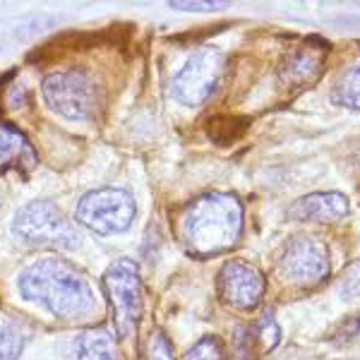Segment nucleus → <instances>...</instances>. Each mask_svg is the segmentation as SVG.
Wrapping results in <instances>:
<instances>
[{
    "instance_id": "nucleus-1",
    "label": "nucleus",
    "mask_w": 360,
    "mask_h": 360,
    "mask_svg": "<svg viewBox=\"0 0 360 360\" xmlns=\"http://www.w3.org/2000/svg\"><path fill=\"white\" fill-rule=\"evenodd\" d=\"M20 293L29 303L44 307L60 319L94 315L96 295L84 274L63 259H39L20 276Z\"/></svg>"
},
{
    "instance_id": "nucleus-2",
    "label": "nucleus",
    "mask_w": 360,
    "mask_h": 360,
    "mask_svg": "<svg viewBox=\"0 0 360 360\" xmlns=\"http://www.w3.org/2000/svg\"><path fill=\"white\" fill-rule=\"evenodd\" d=\"M243 233V205L236 195L207 193L188 205L180 219V240L197 257H214L236 248Z\"/></svg>"
},
{
    "instance_id": "nucleus-3",
    "label": "nucleus",
    "mask_w": 360,
    "mask_h": 360,
    "mask_svg": "<svg viewBox=\"0 0 360 360\" xmlns=\"http://www.w3.org/2000/svg\"><path fill=\"white\" fill-rule=\"evenodd\" d=\"M103 291H106L108 303H111L113 336L115 339H125V336L135 332L144 310L142 278H139L137 264L132 259L113 262L103 274Z\"/></svg>"
},
{
    "instance_id": "nucleus-4",
    "label": "nucleus",
    "mask_w": 360,
    "mask_h": 360,
    "mask_svg": "<svg viewBox=\"0 0 360 360\" xmlns=\"http://www.w3.org/2000/svg\"><path fill=\"white\" fill-rule=\"evenodd\" d=\"M13 233L29 245L72 250L79 245V233L60 214L53 202L37 200L22 207L13 219Z\"/></svg>"
},
{
    "instance_id": "nucleus-5",
    "label": "nucleus",
    "mask_w": 360,
    "mask_h": 360,
    "mask_svg": "<svg viewBox=\"0 0 360 360\" xmlns=\"http://www.w3.org/2000/svg\"><path fill=\"white\" fill-rule=\"evenodd\" d=\"M226 72V58L217 49H200L188 58L180 72L173 77V96L185 106H202L217 94Z\"/></svg>"
},
{
    "instance_id": "nucleus-6",
    "label": "nucleus",
    "mask_w": 360,
    "mask_h": 360,
    "mask_svg": "<svg viewBox=\"0 0 360 360\" xmlns=\"http://www.w3.org/2000/svg\"><path fill=\"white\" fill-rule=\"evenodd\" d=\"M135 200L120 188H101L86 193L77 205V221L98 236L123 233L135 219Z\"/></svg>"
},
{
    "instance_id": "nucleus-7",
    "label": "nucleus",
    "mask_w": 360,
    "mask_h": 360,
    "mask_svg": "<svg viewBox=\"0 0 360 360\" xmlns=\"http://www.w3.org/2000/svg\"><path fill=\"white\" fill-rule=\"evenodd\" d=\"M41 91L51 111L68 120H86L96 113V86L84 72H77V70L49 75L44 79Z\"/></svg>"
},
{
    "instance_id": "nucleus-8",
    "label": "nucleus",
    "mask_w": 360,
    "mask_h": 360,
    "mask_svg": "<svg viewBox=\"0 0 360 360\" xmlns=\"http://www.w3.org/2000/svg\"><path fill=\"white\" fill-rule=\"evenodd\" d=\"M278 274L295 288H312L329 274V252L322 240L312 236H295L278 257Z\"/></svg>"
},
{
    "instance_id": "nucleus-9",
    "label": "nucleus",
    "mask_w": 360,
    "mask_h": 360,
    "mask_svg": "<svg viewBox=\"0 0 360 360\" xmlns=\"http://www.w3.org/2000/svg\"><path fill=\"white\" fill-rule=\"evenodd\" d=\"M264 276L257 266L233 259L221 269L217 281L219 295H221L224 305L233 307V310L248 312L255 310L264 298Z\"/></svg>"
},
{
    "instance_id": "nucleus-10",
    "label": "nucleus",
    "mask_w": 360,
    "mask_h": 360,
    "mask_svg": "<svg viewBox=\"0 0 360 360\" xmlns=\"http://www.w3.org/2000/svg\"><path fill=\"white\" fill-rule=\"evenodd\" d=\"M324 60H327V46L319 39H307L283 60L281 72H278L281 84L293 91L315 84L324 72Z\"/></svg>"
},
{
    "instance_id": "nucleus-11",
    "label": "nucleus",
    "mask_w": 360,
    "mask_h": 360,
    "mask_svg": "<svg viewBox=\"0 0 360 360\" xmlns=\"http://www.w3.org/2000/svg\"><path fill=\"white\" fill-rule=\"evenodd\" d=\"M351 202L344 193H312L295 200L288 207V217L295 221L312 224H334L348 217Z\"/></svg>"
},
{
    "instance_id": "nucleus-12",
    "label": "nucleus",
    "mask_w": 360,
    "mask_h": 360,
    "mask_svg": "<svg viewBox=\"0 0 360 360\" xmlns=\"http://www.w3.org/2000/svg\"><path fill=\"white\" fill-rule=\"evenodd\" d=\"M37 166V154L32 144L17 127L0 123V173L3 171H32Z\"/></svg>"
},
{
    "instance_id": "nucleus-13",
    "label": "nucleus",
    "mask_w": 360,
    "mask_h": 360,
    "mask_svg": "<svg viewBox=\"0 0 360 360\" xmlns=\"http://www.w3.org/2000/svg\"><path fill=\"white\" fill-rule=\"evenodd\" d=\"M70 360H115V336L106 329H84L72 341Z\"/></svg>"
},
{
    "instance_id": "nucleus-14",
    "label": "nucleus",
    "mask_w": 360,
    "mask_h": 360,
    "mask_svg": "<svg viewBox=\"0 0 360 360\" xmlns=\"http://www.w3.org/2000/svg\"><path fill=\"white\" fill-rule=\"evenodd\" d=\"M32 329L20 317H0V360H20Z\"/></svg>"
},
{
    "instance_id": "nucleus-15",
    "label": "nucleus",
    "mask_w": 360,
    "mask_h": 360,
    "mask_svg": "<svg viewBox=\"0 0 360 360\" xmlns=\"http://www.w3.org/2000/svg\"><path fill=\"white\" fill-rule=\"evenodd\" d=\"M332 98L341 106L360 111V60L348 68L346 72H341L332 89Z\"/></svg>"
},
{
    "instance_id": "nucleus-16",
    "label": "nucleus",
    "mask_w": 360,
    "mask_h": 360,
    "mask_svg": "<svg viewBox=\"0 0 360 360\" xmlns=\"http://www.w3.org/2000/svg\"><path fill=\"white\" fill-rule=\"evenodd\" d=\"M183 360H224V344L217 336H205L185 353Z\"/></svg>"
},
{
    "instance_id": "nucleus-17",
    "label": "nucleus",
    "mask_w": 360,
    "mask_h": 360,
    "mask_svg": "<svg viewBox=\"0 0 360 360\" xmlns=\"http://www.w3.org/2000/svg\"><path fill=\"white\" fill-rule=\"evenodd\" d=\"M255 339L262 341V346L269 348V351L278 346V341H281V329H278V324H276V319H274V315H271V312H266V315L259 319L257 334H255Z\"/></svg>"
},
{
    "instance_id": "nucleus-18",
    "label": "nucleus",
    "mask_w": 360,
    "mask_h": 360,
    "mask_svg": "<svg viewBox=\"0 0 360 360\" xmlns=\"http://www.w3.org/2000/svg\"><path fill=\"white\" fill-rule=\"evenodd\" d=\"M144 360H176V356H173V346H171V341H168V336L164 332L152 334Z\"/></svg>"
},
{
    "instance_id": "nucleus-19",
    "label": "nucleus",
    "mask_w": 360,
    "mask_h": 360,
    "mask_svg": "<svg viewBox=\"0 0 360 360\" xmlns=\"http://www.w3.org/2000/svg\"><path fill=\"white\" fill-rule=\"evenodd\" d=\"M226 0H197V3H185V0H176L171 3L173 10H180V13H219V10L226 8Z\"/></svg>"
},
{
    "instance_id": "nucleus-20",
    "label": "nucleus",
    "mask_w": 360,
    "mask_h": 360,
    "mask_svg": "<svg viewBox=\"0 0 360 360\" xmlns=\"http://www.w3.org/2000/svg\"><path fill=\"white\" fill-rule=\"evenodd\" d=\"M341 295L346 300L360 298V262H353L341 278Z\"/></svg>"
},
{
    "instance_id": "nucleus-21",
    "label": "nucleus",
    "mask_w": 360,
    "mask_h": 360,
    "mask_svg": "<svg viewBox=\"0 0 360 360\" xmlns=\"http://www.w3.org/2000/svg\"><path fill=\"white\" fill-rule=\"evenodd\" d=\"M252 341H255V334L250 329L240 327L236 332V358L238 360H252Z\"/></svg>"
}]
</instances>
